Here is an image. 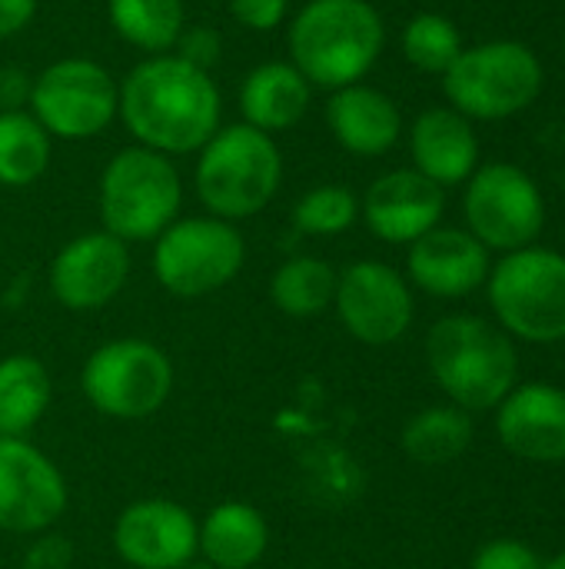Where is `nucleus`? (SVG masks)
I'll return each mask as SVG.
<instances>
[{"instance_id": "f257e3e1", "label": "nucleus", "mask_w": 565, "mask_h": 569, "mask_svg": "<svg viewBox=\"0 0 565 569\" xmlns=\"http://www.w3.org/2000/svg\"><path fill=\"white\" fill-rule=\"evenodd\" d=\"M117 117L140 147L173 160L200 153V147L220 130L223 100L206 70L176 53H157L140 60L120 80Z\"/></svg>"}, {"instance_id": "f03ea898", "label": "nucleus", "mask_w": 565, "mask_h": 569, "mask_svg": "<svg viewBox=\"0 0 565 569\" xmlns=\"http://www.w3.org/2000/svg\"><path fill=\"white\" fill-rule=\"evenodd\" d=\"M386 27L370 0H310L290 20V63L310 87L340 90L360 83L380 60Z\"/></svg>"}, {"instance_id": "7ed1b4c3", "label": "nucleus", "mask_w": 565, "mask_h": 569, "mask_svg": "<svg viewBox=\"0 0 565 569\" xmlns=\"http://www.w3.org/2000/svg\"><path fill=\"white\" fill-rule=\"evenodd\" d=\"M426 363L450 403L466 413L496 410L519 383L513 337L473 313H450L430 327Z\"/></svg>"}, {"instance_id": "20e7f679", "label": "nucleus", "mask_w": 565, "mask_h": 569, "mask_svg": "<svg viewBox=\"0 0 565 569\" xmlns=\"http://www.w3.org/2000/svg\"><path fill=\"white\" fill-rule=\"evenodd\" d=\"M196 197L220 220H246L270 207L283 183V157L270 133L233 123L220 127L196 160Z\"/></svg>"}, {"instance_id": "39448f33", "label": "nucleus", "mask_w": 565, "mask_h": 569, "mask_svg": "<svg viewBox=\"0 0 565 569\" xmlns=\"http://www.w3.org/2000/svg\"><path fill=\"white\" fill-rule=\"evenodd\" d=\"M103 230L123 243H153L183 207V180L170 157L140 143L123 147L100 173Z\"/></svg>"}, {"instance_id": "423d86ee", "label": "nucleus", "mask_w": 565, "mask_h": 569, "mask_svg": "<svg viewBox=\"0 0 565 569\" xmlns=\"http://www.w3.org/2000/svg\"><path fill=\"white\" fill-rule=\"evenodd\" d=\"M496 323L523 343L565 340V253L523 247L503 253L486 280Z\"/></svg>"}, {"instance_id": "0eeeda50", "label": "nucleus", "mask_w": 565, "mask_h": 569, "mask_svg": "<svg viewBox=\"0 0 565 569\" xmlns=\"http://www.w3.org/2000/svg\"><path fill=\"white\" fill-rule=\"evenodd\" d=\"M543 90V63L519 40L463 47L443 73V93L470 120H506L523 113Z\"/></svg>"}, {"instance_id": "6e6552de", "label": "nucleus", "mask_w": 565, "mask_h": 569, "mask_svg": "<svg viewBox=\"0 0 565 569\" xmlns=\"http://www.w3.org/2000/svg\"><path fill=\"white\" fill-rule=\"evenodd\" d=\"M246 263V240L220 217H176L153 240V277L180 300H200L230 287Z\"/></svg>"}, {"instance_id": "1a4fd4ad", "label": "nucleus", "mask_w": 565, "mask_h": 569, "mask_svg": "<svg viewBox=\"0 0 565 569\" xmlns=\"http://www.w3.org/2000/svg\"><path fill=\"white\" fill-rule=\"evenodd\" d=\"M80 387L97 413L133 423L163 410L173 393V363L150 340H107L87 357Z\"/></svg>"}, {"instance_id": "9d476101", "label": "nucleus", "mask_w": 565, "mask_h": 569, "mask_svg": "<svg viewBox=\"0 0 565 569\" xmlns=\"http://www.w3.org/2000/svg\"><path fill=\"white\" fill-rule=\"evenodd\" d=\"M27 103L53 140H93L117 117L120 83L97 60L63 57L33 77Z\"/></svg>"}, {"instance_id": "9b49d317", "label": "nucleus", "mask_w": 565, "mask_h": 569, "mask_svg": "<svg viewBox=\"0 0 565 569\" xmlns=\"http://www.w3.org/2000/svg\"><path fill=\"white\" fill-rule=\"evenodd\" d=\"M463 213L470 233L493 253L533 247L546 227V200L539 183L516 163H486L466 183Z\"/></svg>"}, {"instance_id": "f8f14e48", "label": "nucleus", "mask_w": 565, "mask_h": 569, "mask_svg": "<svg viewBox=\"0 0 565 569\" xmlns=\"http://www.w3.org/2000/svg\"><path fill=\"white\" fill-rule=\"evenodd\" d=\"M333 310L343 330L366 347H390L413 327L410 280L380 260H356L336 277Z\"/></svg>"}, {"instance_id": "ddd939ff", "label": "nucleus", "mask_w": 565, "mask_h": 569, "mask_svg": "<svg viewBox=\"0 0 565 569\" xmlns=\"http://www.w3.org/2000/svg\"><path fill=\"white\" fill-rule=\"evenodd\" d=\"M70 490L57 463L27 437H0V530L47 533L67 510Z\"/></svg>"}, {"instance_id": "4468645a", "label": "nucleus", "mask_w": 565, "mask_h": 569, "mask_svg": "<svg viewBox=\"0 0 565 569\" xmlns=\"http://www.w3.org/2000/svg\"><path fill=\"white\" fill-rule=\"evenodd\" d=\"M113 550L133 569H183L196 560V517L176 500H137L113 523Z\"/></svg>"}, {"instance_id": "2eb2a0df", "label": "nucleus", "mask_w": 565, "mask_h": 569, "mask_svg": "<svg viewBox=\"0 0 565 569\" xmlns=\"http://www.w3.org/2000/svg\"><path fill=\"white\" fill-rule=\"evenodd\" d=\"M130 277V243L107 230L73 237L50 263V293L73 313L107 307Z\"/></svg>"}, {"instance_id": "dca6fc26", "label": "nucleus", "mask_w": 565, "mask_h": 569, "mask_svg": "<svg viewBox=\"0 0 565 569\" xmlns=\"http://www.w3.org/2000/svg\"><path fill=\"white\" fill-rule=\"evenodd\" d=\"M500 443L526 463H565V390L556 383H516L496 407Z\"/></svg>"}, {"instance_id": "f3484780", "label": "nucleus", "mask_w": 565, "mask_h": 569, "mask_svg": "<svg viewBox=\"0 0 565 569\" xmlns=\"http://www.w3.org/2000/svg\"><path fill=\"white\" fill-rule=\"evenodd\" d=\"M446 210L443 187L426 180L423 173L390 170L370 183L360 200V217L366 220L370 233L383 243H413L433 227H440Z\"/></svg>"}, {"instance_id": "a211bd4d", "label": "nucleus", "mask_w": 565, "mask_h": 569, "mask_svg": "<svg viewBox=\"0 0 565 569\" xmlns=\"http://www.w3.org/2000/svg\"><path fill=\"white\" fill-rule=\"evenodd\" d=\"M493 270L490 250L460 227H433L410 243L406 273L423 293L440 300H460L486 287Z\"/></svg>"}, {"instance_id": "6ab92c4d", "label": "nucleus", "mask_w": 565, "mask_h": 569, "mask_svg": "<svg viewBox=\"0 0 565 569\" xmlns=\"http://www.w3.org/2000/svg\"><path fill=\"white\" fill-rule=\"evenodd\" d=\"M413 170L433 180L436 187L466 183L480 167V137L473 120L453 107H433L416 117L410 127Z\"/></svg>"}, {"instance_id": "aec40b11", "label": "nucleus", "mask_w": 565, "mask_h": 569, "mask_svg": "<svg viewBox=\"0 0 565 569\" xmlns=\"http://www.w3.org/2000/svg\"><path fill=\"white\" fill-rule=\"evenodd\" d=\"M326 127L346 153L383 157L403 133V113L390 93L360 80L330 93Z\"/></svg>"}, {"instance_id": "412c9836", "label": "nucleus", "mask_w": 565, "mask_h": 569, "mask_svg": "<svg viewBox=\"0 0 565 569\" xmlns=\"http://www.w3.org/2000/svg\"><path fill=\"white\" fill-rule=\"evenodd\" d=\"M310 100H313V87L290 60H266L253 67L240 83L243 123L270 137L293 130L306 117Z\"/></svg>"}, {"instance_id": "4be33fe9", "label": "nucleus", "mask_w": 565, "mask_h": 569, "mask_svg": "<svg viewBox=\"0 0 565 569\" xmlns=\"http://www.w3.org/2000/svg\"><path fill=\"white\" fill-rule=\"evenodd\" d=\"M196 557L213 569H253L270 550V523L256 507L226 500L196 523Z\"/></svg>"}, {"instance_id": "5701e85b", "label": "nucleus", "mask_w": 565, "mask_h": 569, "mask_svg": "<svg viewBox=\"0 0 565 569\" xmlns=\"http://www.w3.org/2000/svg\"><path fill=\"white\" fill-rule=\"evenodd\" d=\"M53 380L30 353L0 360V437H27L50 410Z\"/></svg>"}, {"instance_id": "b1692460", "label": "nucleus", "mask_w": 565, "mask_h": 569, "mask_svg": "<svg viewBox=\"0 0 565 569\" xmlns=\"http://www.w3.org/2000/svg\"><path fill=\"white\" fill-rule=\"evenodd\" d=\"M403 453L420 467H446L460 460L473 443V420L466 410L446 403V407H426L403 427Z\"/></svg>"}, {"instance_id": "393cba45", "label": "nucleus", "mask_w": 565, "mask_h": 569, "mask_svg": "<svg viewBox=\"0 0 565 569\" xmlns=\"http://www.w3.org/2000/svg\"><path fill=\"white\" fill-rule=\"evenodd\" d=\"M107 17L120 40L150 57L170 53L186 27L183 0H107Z\"/></svg>"}, {"instance_id": "a878e982", "label": "nucleus", "mask_w": 565, "mask_h": 569, "mask_svg": "<svg viewBox=\"0 0 565 569\" xmlns=\"http://www.w3.org/2000/svg\"><path fill=\"white\" fill-rule=\"evenodd\" d=\"M53 157V137L30 110L0 113V187L20 190L37 183Z\"/></svg>"}, {"instance_id": "bb28decb", "label": "nucleus", "mask_w": 565, "mask_h": 569, "mask_svg": "<svg viewBox=\"0 0 565 569\" xmlns=\"http://www.w3.org/2000/svg\"><path fill=\"white\" fill-rule=\"evenodd\" d=\"M336 277L340 273L320 257H290L276 267L270 280V300L280 313L293 320L320 317L333 307Z\"/></svg>"}, {"instance_id": "cd10ccee", "label": "nucleus", "mask_w": 565, "mask_h": 569, "mask_svg": "<svg viewBox=\"0 0 565 569\" xmlns=\"http://www.w3.org/2000/svg\"><path fill=\"white\" fill-rule=\"evenodd\" d=\"M460 53H463V37L456 23L443 13H433V10L416 13L403 30V57L410 67L423 73L443 77Z\"/></svg>"}, {"instance_id": "c85d7f7f", "label": "nucleus", "mask_w": 565, "mask_h": 569, "mask_svg": "<svg viewBox=\"0 0 565 569\" xmlns=\"http://www.w3.org/2000/svg\"><path fill=\"white\" fill-rule=\"evenodd\" d=\"M360 220V197L340 183L306 190L293 207V227L306 237H336Z\"/></svg>"}, {"instance_id": "c756f323", "label": "nucleus", "mask_w": 565, "mask_h": 569, "mask_svg": "<svg viewBox=\"0 0 565 569\" xmlns=\"http://www.w3.org/2000/svg\"><path fill=\"white\" fill-rule=\"evenodd\" d=\"M473 569H543V560L529 543L503 537V540H490L486 547L476 550Z\"/></svg>"}, {"instance_id": "7c9ffc66", "label": "nucleus", "mask_w": 565, "mask_h": 569, "mask_svg": "<svg viewBox=\"0 0 565 569\" xmlns=\"http://www.w3.org/2000/svg\"><path fill=\"white\" fill-rule=\"evenodd\" d=\"M230 13L236 23L256 33H270L290 17V0H230Z\"/></svg>"}, {"instance_id": "2f4dec72", "label": "nucleus", "mask_w": 565, "mask_h": 569, "mask_svg": "<svg viewBox=\"0 0 565 569\" xmlns=\"http://www.w3.org/2000/svg\"><path fill=\"white\" fill-rule=\"evenodd\" d=\"M220 47H223V40H220V33L213 27H183V33H180L173 50L186 63H193V67L210 73V67L220 60Z\"/></svg>"}, {"instance_id": "473e14b6", "label": "nucleus", "mask_w": 565, "mask_h": 569, "mask_svg": "<svg viewBox=\"0 0 565 569\" xmlns=\"http://www.w3.org/2000/svg\"><path fill=\"white\" fill-rule=\"evenodd\" d=\"M70 560H73L70 540L47 530V533H37V540L30 543L23 557V569H67Z\"/></svg>"}, {"instance_id": "72a5a7b5", "label": "nucleus", "mask_w": 565, "mask_h": 569, "mask_svg": "<svg viewBox=\"0 0 565 569\" xmlns=\"http://www.w3.org/2000/svg\"><path fill=\"white\" fill-rule=\"evenodd\" d=\"M30 87L33 80L27 77V70L20 67H0V113L3 110H23V103L30 100Z\"/></svg>"}, {"instance_id": "f704fd0d", "label": "nucleus", "mask_w": 565, "mask_h": 569, "mask_svg": "<svg viewBox=\"0 0 565 569\" xmlns=\"http://www.w3.org/2000/svg\"><path fill=\"white\" fill-rule=\"evenodd\" d=\"M37 17V0H0V40L20 33Z\"/></svg>"}, {"instance_id": "c9c22d12", "label": "nucleus", "mask_w": 565, "mask_h": 569, "mask_svg": "<svg viewBox=\"0 0 565 569\" xmlns=\"http://www.w3.org/2000/svg\"><path fill=\"white\" fill-rule=\"evenodd\" d=\"M543 569H565V550L559 553V557H553L549 563H543Z\"/></svg>"}, {"instance_id": "e433bc0d", "label": "nucleus", "mask_w": 565, "mask_h": 569, "mask_svg": "<svg viewBox=\"0 0 565 569\" xmlns=\"http://www.w3.org/2000/svg\"><path fill=\"white\" fill-rule=\"evenodd\" d=\"M183 569H213L210 563H203V560H193V563H186Z\"/></svg>"}, {"instance_id": "4c0bfd02", "label": "nucleus", "mask_w": 565, "mask_h": 569, "mask_svg": "<svg viewBox=\"0 0 565 569\" xmlns=\"http://www.w3.org/2000/svg\"><path fill=\"white\" fill-rule=\"evenodd\" d=\"M563 60H565V40H563Z\"/></svg>"}]
</instances>
